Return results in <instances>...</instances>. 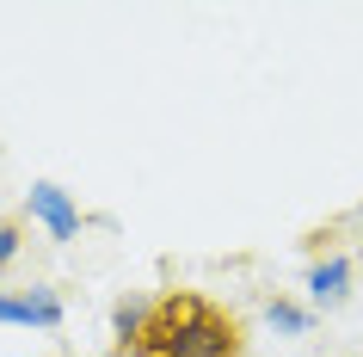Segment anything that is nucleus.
Wrapping results in <instances>:
<instances>
[{"label":"nucleus","mask_w":363,"mask_h":357,"mask_svg":"<svg viewBox=\"0 0 363 357\" xmlns=\"http://www.w3.org/2000/svg\"><path fill=\"white\" fill-rule=\"evenodd\" d=\"M25 204H31V216H38L56 241H74V234H80V209L68 204V191H62V185H50V179H43V185H31V197H25Z\"/></svg>","instance_id":"f03ea898"},{"label":"nucleus","mask_w":363,"mask_h":357,"mask_svg":"<svg viewBox=\"0 0 363 357\" xmlns=\"http://www.w3.org/2000/svg\"><path fill=\"white\" fill-rule=\"evenodd\" d=\"M247 333L222 302L197 296V290H167L148 302V314L130 339V357H240Z\"/></svg>","instance_id":"f257e3e1"},{"label":"nucleus","mask_w":363,"mask_h":357,"mask_svg":"<svg viewBox=\"0 0 363 357\" xmlns=\"http://www.w3.org/2000/svg\"><path fill=\"white\" fill-rule=\"evenodd\" d=\"M0 320H19V326H56L62 302L50 290H31V296H0Z\"/></svg>","instance_id":"7ed1b4c3"},{"label":"nucleus","mask_w":363,"mask_h":357,"mask_svg":"<svg viewBox=\"0 0 363 357\" xmlns=\"http://www.w3.org/2000/svg\"><path fill=\"white\" fill-rule=\"evenodd\" d=\"M13 253H19V222H0V271L13 265Z\"/></svg>","instance_id":"423d86ee"},{"label":"nucleus","mask_w":363,"mask_h":357,"mask_svg":"<svg viewBox=\"0 0 363 357\" xmlns=\"http://www.w3.org/2000/svg\"><path fill=\"white\" fill-rule=\"evenodd\" d=\"M345 278H351V265L345 259H326V265H314V278H308V290H314V302H339L345 296Z\"/></svg>","instance_id":"20e7f679"},{"label":"nucleus","mask_w":363,"mask_h":357,"mask_svg":"<svg viewBox=\"0 0 363 357\" xmlns=\"http://www.w3.org/2000/svg\"><path fill=\"white\" fill-rule=\"evenodd\" d=\"M271 326H284V333H302V326H308V314L296 308V302H271Z\"/></svg>","instance_id":"39448f33"}]
</instances>
